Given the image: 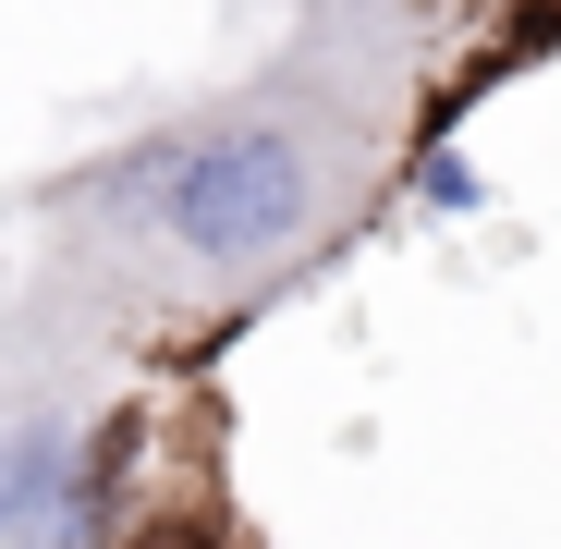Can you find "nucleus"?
I'll return each mask as SVG.
<instances>
[{"instance_id": "2", "label": "nucleus", "mask_w": 561, "mask_h": 549, "mask_svg": "<svg viewBox=\"0 0 561 549\" xmlns=\"http://www.w3.org/2000/svg\"><path fill=\"white\" fill-rule=\"evenodd\" d=\"M111 549H256V537H244V513H232V489H220V465H208V477L147 489V501L123 513Z\"/></svg>"}, {"instance_id": "1", "label": "nucleus", "mask_w": 561, "mask_h": 549, "mask_svg": "<svg viewBox=\"0 0 561 549\" xmlns=\"http://www.w3.org/2000/svg\"><path fill=\"white\" fill-rule=\"evenodd\" d=\"M451 13L463 0H294V25L244 73L99 135L37 183L13 306L135 366L318 282L391 208Z\"/></svg>"}]
</instances>
